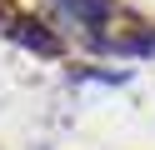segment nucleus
I'll use <instances>...</instances> for the list:
<instances>
[{"label": "nucleus", "instance_id": "1", "mask_svg": "<svg viewBox=\"0 0 155 150\" xmlns=\"http://www.w3.org/2000/svg\"><path fill=\"white\" fill-rule=\"evenodd\" d=\"M15 40H20L25 50H40V55H60V35H50V30L40 25V20H15V25H5Z\"/></svg>", "mask_w": 155, "mask_h": 150}]
</instances>
